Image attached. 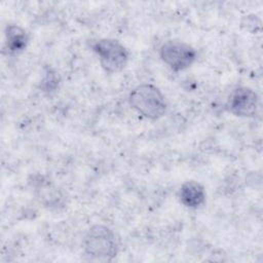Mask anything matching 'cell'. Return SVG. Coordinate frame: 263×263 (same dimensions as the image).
Here are the masks:
<instances>
[{
  "label": "cell",
  "instance_id": "cell-5",
  "mask_svg": "<svg viewBox=\"0 0 263 263\" xmlns=\"http://www.w3.org/2000/svg\"><path fill=\"white\" fill-rule=\"evenodd\" d=\"M259 106L258 95L250 87L240 86L231 91L226 103V109L239 117H254Z\"/></svg>",
  "mask_w": 263,
  "mask_h": 263
},
{
  "label": "cell",
  "instance_id": "cell-3",
  "mask_svg": "<svg viewBox=\"0 0 263 263\" xmlns=\"http://www.w3.org/2000/svg\"><path fill=\"white\" fill-rule=\"evenodd\" d=\"M91 48L99 57L102 68L108 73L120 72L128 63V50L115 39L96 40L91 44Z\"/></svg>",
  "mask_w": 263,
  "mask_h": 263
},
{
  "label": "cell",
  "instance_id": "cell-2",
  "mask_svg": "<svg viewBox=\"0 0 263 263\" xmlns=\"http://www.w3.org/2000/svg\"><path fill=\"white\" fill-rule=\"evenodd\" d=\"M83 249L91 258L111 260L118 253V241L113 230L105 225L97 224L85 233Z\"/></svg>",
  "mask_w": 263,
  "mask_h": 263
},
{
  "label": "cell",
  "instance_id": "cell-6",
  "mask_svg": "<svg viewBox=\"0 0 263 263\" xmlns=\"http://www.w3.org/2000/svg\"><path fill=\"white\" fill-rule=\"evenodd\" d=\"M179 198L186 208L197 209L205 201V190L196 181H186L179 190Z\"/></svg>",
  "mask_w": 263,
  "mask_h": 263
},
{
  "label": "cell",
  "instance_id": "cell-7",
  "mask_svg": "<svg viewBox=\"0 0 263 263\" xmlns=\"http://www.w3.org/2000/svg\"><path fill=\"white\" fill-rule=\"evenodd\" d=\"M29 43L28 33L17 25H8L5 30V49L10 54L25 50Z\"/></svg>",
  "mask_w": 263,
  "mask_h": 263
},
{
  "label": "cell",
  "instance_id": "cell-4",
  "mask_svg": "<svg viewBox=\"0 0 263 263\" xmlns=\"http://www.w3.org/2000/svg\"><path fill=\"white\" fill-rule=\"evenodd\" d=\"M159 57L171 70L180 72L195 62L196 50L183 41L168 40L160 46Z\"/></svg>",
  "mask_w": 263,
  "mask_h": 263
},
{
  "label": "cell",
  "instance_id": "cell-1",
  "mask_svg": "<svg viewBox=\"0 0 263 263\" xmlns=\"http://www.w3.org/2000/svg\"><path fill=\"white\" fill-rule=\"evenodd\" d=\"M128 102L140 115L150 120L162 117L166 111L164 96L158 87L150 83L136 86L129 92Z\"/></svg>",
  "mask_w": 263,
  "mask_h": 263
},
{
  "label": "cell",
  "instance_id": "cell-8",
  "mask_svg": "<svg viewBox=\"0 0 263 263\" xmlns=\"http://www.w3.org/2000/svg\"><path fill=\"white\" fill-rule=\"evenodd\" d=\"M60 82V77L58 73L51 69H48L41 80V88L45 92H51L55 90Z\"/></svg>",
  "mask_w": 263,
  "mask_h": 263
}]
</instances>
